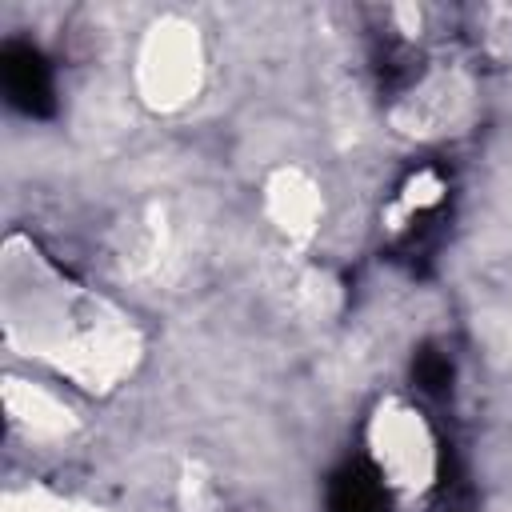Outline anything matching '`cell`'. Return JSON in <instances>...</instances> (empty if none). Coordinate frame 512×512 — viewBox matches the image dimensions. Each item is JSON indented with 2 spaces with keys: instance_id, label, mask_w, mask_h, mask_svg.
<instances>
[{
  "instance_id": "2",
  "label": "cell",
  "mask_w": 512,
  "mask_h": 512,
  "mask_svg": "<svg viewBox=\"0 0 512 512\" xmlns=\"http://www.w3.org/2000/svg\"><path fill=\"white\" fill-rule=\"evenodd\" d=\"M200 84H204L200 32L180 16L156 20L136 48V96L152 112H180L188 100H196Z\"/></svg>"
},
{
  "instance_id": "1",
  "label": "cell",
  "mask_w": 512,
  "mask_h": 512,
  "mask_svg": "<svg viewBox=\"0 0 512 512\" xmlns=\"http://www.w3.org/2000/svg\"><path fill=\"white\" fill-rule=\"evenodd\" d=\"M8 340L88 392L116 388L140 360L136 328L100 296L68 284L32 248L4 264Z\"/></svg>"
},
{
  "instance_id": "3",
  "label": "cell",
  "mask_w": 512,
  "mask_h": 512,
  "mask_svg": "<svg viewBox=\"0 0 512 512\" xmlns=\"http://www.w3.org/2000/svg\"><path fill=\"white\" fill-rule=\"evenodd\" d=\"M368 452L392 492L420 496L436 480V440L412 404L384 400L368 424Z\"/></svg>"
},
{
  "instance_id": "4",
  "label": "cell",
  "mask_w": 512,
  "mask_h": 512,
  "mask_svg": "<svg viewBox=\"0 0 512 512\" xmlns=\"http://www.w3.org/2000/svg\"><path fill=\"white\" fill-rule=\"evenodd\" d=\"M264 208H268V220L296 244L312 240V232L320 228V216H324V196H320V184L304 172V168H280L268 176L264 184Z\"/></svg>"
},
{
  "instance_id": "6",
  "label": "cell",
  "mask_w": 512,
  "mask_h": 512,
  "mask_svg": "<svg viewBox=\"0 0 512 512\" xmlns=\"http://www.w3.org/2000/svg\"><path fill=\"white\" fill-rule=\"evenodd\" d=\"M4 512H100L96 504L80 500V496H64V492H52V488H24V492H12Z\"/></svg>"
},
{
  "instance_id": "5",
  "label": "cell",
  "mask_w": 512,
  "mask_h": 512,
  "mask_svg": "<svg viewBox=\"0 0 512 512\" xmlns=\"http://www.w3.org/2000/svg\"><path fill=\"white\" fill-rule=\"evenodd\" d=\"M4 408H8L12 428H20L28 440H60L76 428V416L64 404V396H56L48 384H36V380L8 376Z\"/></svg>"
}]
</instances>
